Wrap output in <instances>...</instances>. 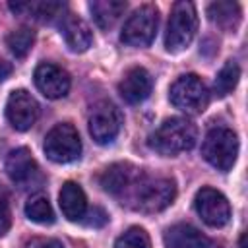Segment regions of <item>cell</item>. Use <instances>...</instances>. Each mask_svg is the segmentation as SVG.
Here are the masks:
<instances>
[{
	"label": "cell",
	"mask_w": 248,
	"mask_h": 248,
	"mask_svg": "<svg viewBox=\"0 0 248 248\" xmlns=\"http://www.w3.org/2000/svg\"><path fill=\"white\" fill-rule=\"evenodd\" d=\"M198 140V130L196 126L180 116L167 118L155 132H151L147 143L153 151L165 155V157H174L178 153L190 151L196 145Z\"/></svg>",
	"instance_id": "6da1fadb"
},
{
	"label": "cell",
	"mask_w": 248,
	"mask_h": 248,
	"mask_svg": "<svg viewBox=\"0 0 248 248\" xmlns=\"http://www.w3.org/2000/svg\"><path fill=\"white\" fill-rule=\"evenodd\" d=\"M174 196H176V186L170 178L141 176L128 198L134 202V209H140L143 213H157L169 207Z\"/></svg>",
	"instance_id": "7a4b0ae2"
},
{
	"label": "cell",
	"mask_w": 248,
	"mask_h": 248,
	"mask_svg": "<svg viewBox=\"0 0 248 248\" xmlns=\"http://www.w3.org/2000/svg\"><path fill=\"white\" fill-rule=\"evenodd\" d=\"M198 31V16L192 2H176L172 6L167 35H165V46L169 52H182L194 39Z\"/></svg>",
	"instance_id": "3957f363"
},
{
	"label": "cell",
	"mask_w": 248,
	"mask_h": 248,
	"mask_svg": "<svg viewBox=\"0 0 248 248\" xmlns=\"http://www.w3.org/2000/svg\"><path fill=\"white\" fill-rule=\"evenodd\" d=\"M169 99L176 108L188 114H200L209 105V91L196 74H184L170 85Z\"/></svg>",
	"instance_id": "277c9868"
},
{
	"label": "cell",
	"mask_w": 248,
	"mask_h": 248,
	"mask_svg": "<svg viewBox=\"0 0 248 248\" xmlns=\"http://www.w3.org/2000/svg\"><path fill=\"white\" fill-rule=\"evenodd\" d=\"M203 159L219 169V170H229L238 155V140L236 134L229 128H213L205 134L203 145H202Z\"/></svg>",
	"instance_id": "5b68a950"
},
{
	"label": "cell",
	"mask_w": 248,
	"mask_h": 248,
	"mask_svg": "<svg viewBox=\"0 0 248 248\" xmlns=\"http://www.w3.org/2000/svg\"><path fill=\"white\" fill-rule=\"evenodd\" d=\"M157 25H159V12H157V8L153 4H145V6L138 8L128 17V21L122 27L120 39L128 46H136V48L138 46H147L155 39Z\"/></svg>",
	"instance_id": "8992f818"
},
{
	"label": "cell",
	"mask_w": 248,
	"mask_h": 248,
	"mask_svg": "<svg viewBox=\"0 0 248 248\" xmlns=\"http://www.w3.org/2000/svg\"><path fill=\"white\" fill-rule=\"evenodd\" d=\"M45 153L54 163H72L81 153V140L72 124H56L45 138Z\"/></svg>",
	"instance_id": "52a82bcc"
},
{
	"label": "cell",
	"mask_w": 248,
	"mask_h": 248,
	"mask_svg": "<svg viewBox=\"0 0 248 248\" xmlns=\"http://www.w3.org/2000/svg\"><path fill=\"white\" fill-rule=\"evenodd\" d=\"M120 126H122V114L112 103L103 101L93 107L89 114V134L97 143L101 145L110 143L118 136Z\"/></svg>",
	"instance_id": "ba28073f"
},
{
	"label": "cell",
	"mask_w": 248,
	"mask_h": 248,
	"mask_svg": "<svg viewBox=\"0 0 248 248\" xmlns=\"http://www.w3.org/2000/svg\"><path fill=\"white\" fill-rule=\"evenodd\" d=\"M194 203H196L198 215L209 227H223L231 219V205H229L227 198L215 188L205 186V188L198 190Z\"/></svg>",
	"instance_id": "9c48e42d"
},
{
	"label": "cell",
	"mask_w": 248,
	"mask_h": 248,
	"mask_svg": "<svg viewBox=\"0 0 248 248\" xmlns=\"http://www.w3.org/2000/svg\"><path fill=\"white\" fill-rule=\"evenodd\" d=\"M6 172H8L10 180L14 184H17L19 188H31L41 182L39 165L27 147H17V149L10 151V155L6 159Z\"/></svg>",
	"instance_id": "30bf717a"
},
{
	"label": "cell",
	"mask_w": 248,
	"mask_h": 248,
	"mask_svg": "<svg viewBox=\"0 0 248 248\" xmlns=\"http://www.w3.org/2000/svg\"><path fill=\"white\" fill-rule=\"evenodd\" d=\"M6 116H8V122L16 130L25 132L37 122L39 105H37V101H35V97L31 93H27L25 89H16L8 97Z\"/></svg>",
	"instance_id": "8fae6325"
},
{
	"label": "cell",
	"mask_w": 248,
	"mask_h": 248,
	"mask_svg": "<svg viewBox=\"0 0 248 248\" xmlns=\"http://www.w3.org/2000/svg\"><path fill=\"white\" fill-rule=\"evenodd\" d=\"M141 176V170L132 163H114L108 169H105L99 182L103 190L112 196H130V192L136 188Z\"/></svg>",
	"instance_id": "7c38bea8"
},
{
	"label": "cell",
	"mask_w": 248,
	"mask_h": 248,
	"mask_svg": "<svg viewBox=\"0 0 248 248\" xmlns=\"http://www.w3.org/2000/svg\"><path fill=\"white\" fill-rule=\"evenodd\" d=\"M35 85L46 99H60L70 91V76L60 66L45 62L35 70Z\"/></svg>",
	"instance_id": "4fadbf2b"
},
{
	"label": "cell",
	"mask_w": 248,
	"mask_h": 248,
	"mask_svg": "<svg viewBox=\"0 0 248 248\" xmlns=\"http://www.w3.org/2000/svg\"><path fill=\"white\" fill-rule=\"evenodd\" d=\"M153 89V79L149 76V72L145 68H130L122 81L118 83V93L122 95V99L130 105H138L141 101H145L149 97Z\"/></svg>",
	"instance_id": "5bb4252c"
},
{
	"label": "cell",
	"mask_w": 248,
	"mask_h": 248,
	"mask_svg": "<svg viewBox=\"0 0 248 248\" xmlns=\"http://www.w3.org/2000/svg\"><path fill=\"white\" fill-rule=\"evenodd\" d=\"M167 248H219L211 238L202 234L196 227L178 223L165 232Z\"/></svg>",
	"instance_id": "9a60e30c"
},
{
	"label": "cell",
	"mask_w": 248,
	"mask_h": 248,
	"mask_svg": "<svg viewBox=\"0 0 248 248\" xmlns=\"http://www.w3.org/2000/svg\"><path fill=\"white\" fill-rule=\"evenodd\" d=\"M60 33H62L68 48L74 50V52H83L93 43V35L89 31L87 23L81 17L74 16V14H66L62 17V21H60Z\"/></svg>",
	"instance_id": "2e32d148"
},
{
	"label": "cell",
	"mask_w": 248,
	"mask_h": 248,
	"mask_svg": "<svg viewBox=\"0 0 248 248\" xmlns=\"http://www.w3.org/2000/svg\"><path fill=\"white\" fill-rule=\"evenodd\" d=\"M60 209L66 219L70 221H81L87 211V200L79 184L66 182L60 190Z\"/></svg>",
	"instance_id": "e0dca14e"
},
{
	"label": "cell",
	"mask_w": 248,
	"mask_h": 248,
	"mask_svg": "<svg viewBox=\"0 0 248 248\" xmlns=\"http://www.w3.org/2000/svg\"><path fill=\"white\" fill-rule=\"evenodd\" d=\"M10 10L21 16H29L33 19L50 21L64 12V4L60 2H10Z\"/></svg>",
	"instance_id": "ac0fdd59"
},
{
	"label": "cell",
	"mask_w": 248,
	"mask_h": 248,
	"mask_svg": "<svg viewBox=\"0 0 248 248\" xmlns=\"http://www.w3.org/2000/svg\"><path fill=\"white\" fill-rule=\"evenodd\" d=\"M89 10L93 14L95 23L101 29H108L124 14L126 2H122V0H93V2H89Z\"/></svg>",
	"instance_id": "d6986e66"
},
{
	"label": "cell",
	"mask_w": 248,
	"mask_h": 248,
	"mask_svg": "<svg viewBox=\"0 0 248 248\" xmlns=\"http://www.w3.org/2000/svg\"><path fill=\"white\" fill-rule=\"evenodd\" d=\"M207 16L223 29H234L240 21V6L236 2H213L207 8Z\"/></svg>",
	"instance_id": "ffe728a7"
},
{
	"label": "cell",
	"mask_w": 248,
	"mask_h": 248,
	"mask_svg": "<svg viewBox=\"0 0 248 248\" xmlns=\"http://www.w3.org/2000/svg\"><path fill=\"white\" fill-rule=\"evenodd\" d=\"M33 43H35V31L27 25H21L17 29H14L8 37H6V45L10 48V52L17 58H23L27 56V52L33 48Z\"/></svg>",
	"instance_id": "44dd1931"
},
{
	"label": "cell",
	"mask_w": 248,
	"mask_h": 248,
	"mask_svg": "<svg viewBox=\"0 0 248 248\" xmlns=\"http://www.w3.org/2000/svg\"><path fill=\"white\" fill-rule=\"evenodd\" d=\"M25 215L39 225H50L54 221V211L50 207V202L43 194H35L25 203Z\"/></svg>",
	"instance_id": "7402d4cb"
},
{
	"label": "cell",
	"mask_w": 248,
	"mask_h": 248,
	"mask_svg": "<svg viewBox=\"0 0 248 248\" xmlns=\"http://www.w3.org/2000/svg\"><path fill=\"white\" fill-rule=\"evenodd\" d=\"M238 78H240V68H238V64H236L234 60H229V62L219 70V74H217V78H215V93H217L219 97L229 95V93L236 87Z\"/></svg>",
	"instance_id": "603a6c76"
},
{
	"label": "cell",
	"mask_w": 248,
	"mask_h": 248,
	"mask_svg": "<svg viewBox=\"0 0 248 248\" xmlns=\"http://www.w3.org/2000/svg\"><path fill=\"white\" fill-rule=\"evenodd\" d=\"M114 248H151V242L141 227H130L116 238Z\"/></svg>",
	"instance_id": "cb8c5ba5"
},
{
	"label": "cell",
	"mask_w": 248,
	"mask_h": 248,
	"mask_svg": "<svg viewBox=\"0 0 248 248\" xmlns=\"http://www.w3.org/2000/svg\"><path fill=\"white\" fill-rule=\"evenodd\" d=\"M12 225V213H10V196L0 186V236L8 232Z\"/></svg>",
	"instance_id": "d4e9b609"
},
{
	"label": "cell",
	"mask_w": 248,
	"mask_h": 248,
	"mask_svg": "<svg viewBox=\"0 0 248 248\" xmlns=\"http://www.w3.org/2000/svg\"><path fill=\"white\" fill-rule=\"evenodd\" d=\"M87 217L89 219H85V225H89V227H103L105 223H107V213L103 211V209H99V207H93L89 213H87Z\"/></svg>",
	"instance_id": "484cf974"
},
{
	"label": "cell",
	"mask_w": 248,
	"mask_h": 248,
	"mask_svg": "<svg viewBox=\"0 0 248 248\" xmlns=\"http://www.w3.org/2000/svg\"><path fill=\"white\" fill-rule=\"evenodd\" d=\"M29 248H64V246L54 238H39V240H33Z\"/></svg>",
	"instance_id": "4316f807"
},
{
	"label": "cell",
	"mask_w": 248,
	"mask_h": 248,
	"mask_svg": "<svg viewBox=\"0 0 248 248\" xmlns=\"http://www.w3.org/2000/svg\"><path fill=\"white\" fill-rule=\"evenodd\" d=\"M10 74H12V64L0 58V81H4V79L10 76Z\"/></svg>",
	"instance_id": "83f0119b"
}]
</instances>
